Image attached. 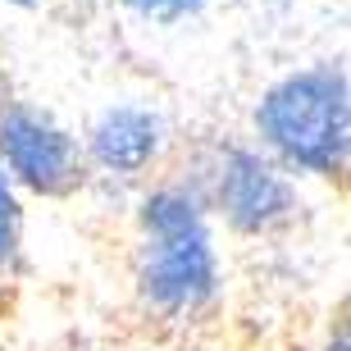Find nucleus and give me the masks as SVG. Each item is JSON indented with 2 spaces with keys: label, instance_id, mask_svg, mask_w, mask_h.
<instances>
[{
  "label": "nucleus",
  "instance_id": "obj_1",
  "mask_svg": "<svg viewBox=\"0 0 351 351\" xmlns=\"http://www.w3.org/2000/svg\"><path fill=\"white\" fill-rule=\"evenodd\" d=\"M256 128L297 169L342 173L347 169V132H351L347 73L338 64H324L274 82L265 91L261 110H256Z\"/></svg>",
  "mask_w": 351,
  "mask_h": 351
},
{
  "label": "nucleus",
  "instance_id": "obj_2",
  "mask_svg": "<svg viewBox=\"0 0 351 351\" xmlns=\"http://www.w3.org/2000/svg\"><path fill=\"white\" fill-rule=\"evenodd\" d=\"M142 292L156 301L160 311H196L215 297L219 283V265L210 247L206 219L187 192L165 187V192L146 196L142 206Z\"/></svg>",
  "mask_w": 351,
  "mask_h": 351
},
{
  "label": "nucleus",
  "instance_id": "obj_3",
  "mask_svg": "<svg viewBox=\"0 0 351 351\" xmlns=\"http://www.w3.org/2000/svg\"><path fill=\"white\" fill-rule=\"evenodd\" d=\"M0 156L19 182L41 196H64L82 182V151L55 119L14 105L0 114Z\"/></svg>",
  "mask_w": 351,
  "mask_h": 351
},
{
  "label": "nucleus",
  "instance_id": "obj_4",
  "mask_svg": "<svg viewBox=\"0 0 351 351\" xmlns=\"http://www.w3.org/2000/svg\"><path fill=\"white\" fill-rule=\"evenodd\" d=\"M215 201H219L223 219L233 228L265 233V228H274V223H283L292 215V182L256 151H228L219 160Z\"/></svg>",
  "mask_w": 351,
  "mask_h": 351
},
{
  "label": "nucleus",
  "instance_id": "obj_5",
  "mask_svg": "<svg viewBox=\"0 0 351 351\" xmlns=\"http://www.w3.org/2000/svg\"><path fill=\"white\" fill-rule=\"evenodd\" d=\"M91 151L105 169L142 173L160 151V119L137 110V105H119V110L101 114V123L91 132Z\"/></svg>",
  "mask_w": 351,
  "mask_h": 351
},
{
  "label": "nucleus",
  "instance_id": "obj_6",
  "mask_svg": "<svg viewBox=\"0 0 351 351\" xmlns=\"http://www.w3.org/2000/svg\"><path fill=\"white\" fill-rule=\"evenodd\" d=\"M19 233H23V210L14 201V187L0 169V269H10L19 261Z\"/></svg>",
  "mask_w": 351,
  "mask_h": 351
},
{
  "label": "nucleus",
  "instance_id": "obj_7",
  "mask_svg": "<svg viewBox=\"0 0 351 351\" xmlns=\"http://www.w3.org/2000/svg\"><path fill=\"white\" fill-rule=\"evenodd\" d=\"M123 5L137 10L142 19H151V23H178V19L196 14L206 0H123Z\"/></svg>",
  "mask_w": 351,
  "mask_h": 351
},
{
  "label": "nucleus",
  "instance_id": "obj_8",
  "mask_svg": "<svg viewBox=\"0 0 351 351\" xmlns=\"http://www.w3.org/2000/svg\"><path fill=\"white\" fill-rule=\"evenodd\" d=\"M328 351H351V342H347V324H338V333H333Z\"/></svg>",
  "mask_w": 351,
  "mask_h": 351
},
{
  "label": "nucleus",
  "instance_id": "obj_9",
  "mask_svg": "<svg viewBox=\"0 0 351 351\" xmlns=\"http://www.w3.org/2000/svg\"><path fill=\"white\" fill-rule=\"evenodd\" d=\"M10 5H37V0H10Z\"/></svg>",
  "mask_w": 351,
  "mask_h": 351
}]
</instances>
